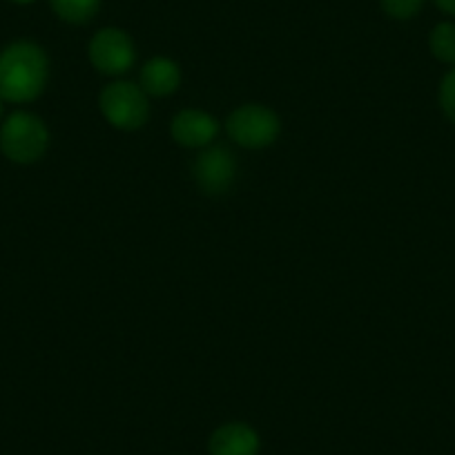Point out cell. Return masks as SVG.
I'll return each mask as SVG.
<instances>
[{"instance_id":"1","label":"cell","mask_w":455,"mask_h":455,"mask_svg":"<svg viewBox=\"0 0 455 455\" xmlns=\"http://www.w3.org/2000/svg\"><path fill=\"white\" fill-rule=\"evenodd\" d=\"M50 60L45 52L29 41H16L0 52V99L29 103L45 90Z\"/></svg>"},{"instance_id":"2","label":"cell","mask_w":455,"mask_h":455,"mask_svg":"<svg viewBox=\"0 0 455 455\" xmlns=\"http://www.w3.org/2000/svg\"><path fill=\"white\" fill-rule=\"evenodd\" d=\"M50 148V132L36 114L14 112L0 128V150L14 164H36Z\"/></svg>"},{"instance_id":"3","label":"cell","mask_w":455,"mask_h":455,"mask_svg":"<svg viewBox=\"0 0 455 455\" xmlns=\"http://www.w3.org/2000/svg\"><path fill=\"white\" fill-rule=\"evenodd\" d=\"M99 108L103 112L105 121L116 130L132 132L146 125L150 116V103L148 94L141 85H134L130 81H114L100 92Z\"/></svg>"},{"instance_id":"4","label":"cell","mask_w":455,"mask_h":455,"mask_svg":"<svg viewBox=\"0 0 455 455\" xmlns=\"http://www.w3.org/2000/svg\"><path fill=\"white\" fill-rule=\"evenodd\" d=\"M226 130L230 139L242 148L261 150L277 141L279 132H282V121L270 108L248 103L228 116Z\"/></svg>"},{"instance_id":"5","label":"cell","mask_w":455,"mask_h":455,"mask_svg":"<svg viewBox=\"0 0 455 455\" xmlns=\"http://www.w3.org/2000/svg\"><path fill=\"white\" fill-rule=\"evenodd\" d=\"M90 60L96 68V72L108 74V76H121L137 60L132 38L124 29H100L90 41Z\"/></svg>"},{"instance_id":"6","label":"cell","mask_w":455,"mask_h":455,"mask_svg":"<svg viewBox=\"0 0 455 455\" xmlns=\"http://www.w3.org/2000/svg\"><path fill=\"white\" fill-rule=\"evenodd\" d=\"M192 177L205 195H226L237 179V159L228 148L208 146L192 164Z\"/></svg>"},{"instance_id":"7","label":"cell","mask_w":455,"mask_h":455,"mask_svg":"<svg viewBox=\"0 0 455 455\" xmlns=\"http://www.w3.org/2000/svg\"><path fill=\"white\" fill-rule=\"evenodd\" d=\"M219 132V124L212 114L204 109H183L170 124V134L183 148H208Z\"/></svg>"},{"instance_id":"8","label":"cell","mask_w":455,"mask_h":455,"mask_svg":"<svg viewBox=\"0 0 455 455\" xmlns=\"http://www.w3.org/2000/svg\"><path fill=\"white\" fill-rule=\"evenodd\" d=\"M210 455H257L259 435L243 422H230L219 427L210 437Z\"/></svg>"},{"instance_id":"9","label":"cell","mask_w":455,"mask_h":455,"mask_svg":"<svg viewBox=\"0 0 455 455\" xmlns=\"http://www.w3.org/2000/svg\"><path fill=\"white\" fill-rule=\"evenodd\" d=\"M181 85V69L165 56L150 59L141 69V90L148 96H170Z\"/></svg>"},{"instance_id":"10","label":"cell","mask_w":455,"mask_h":455,"mask_svg":"<svg viewBox=\"0 0 455 455\" xmlns=\"http://www.w3.org/2000/svg\"><path fill=\"white\" fill-rule=\"evenodd\" d=\"M50 5L65 23L83 25L99 14L100 0H50Z\"/></svg>"},{"instance_id":"11","label":"cell","mask_w":455,"mask_h":455,"mask_svg":"<svg viewBox=\"0 0 455 455\" xmlns=\"http://www.w3.org/2000/svg\"><path fill=\"white\" fill-rule=\"evenodd\" d=\"M431 52L442 63L455 65V25L440 23L431 32Z\"/></svg>"},{"instance_id":"12","label":"cell","mask_w":455,"mask_h":455,"mask_svg":"<svg viewBox=\"0 0 455 455\" xmlns=\"http://www.w3.org/2000/svg\"><path fill=\"white\" fill-rule=\"evenodd\" d=\"M379 3H382V10L388 16L404 20L418 14L424 0H379Z\"/></svg>"},{"instance_id":"13","label":"cell","mask_w":455,"mask_h":455,"mask_svg":"<svg viewBox=\"0 0 455 455\" xmlns=\"http://www.w3.org/2000/svg\"><path fill=\"white\" fill-rule=\"evenodd\" d=\"M440 105L444 114L455 124V68L442 78L440 83Z\"/></svg>"},{"instance_id":"14","label":"cell","mask_w":455,"mask_h":455,"mask_svg":"<svg viewBox=\"0 0 455 455\" xmlns=\"http://www.w3.org/2000/svg\"><path fill=\"white\" fill-rule=\"evenodd\" d=\"M435 3H437V7H440L442 12L455 16V0H435Z\"/></svg>"},{"instance_id":"15","label":"cell","mask_w":455,"mask_h":455,"mask_svg":"<svg viewBox=\"0 0 455 455\" xmlns=\"http://www.w3.org/2000/svg\"><path fill=\"white\" fill-rule=\"evenodd\" d=\"M12 3H19V5H28V3H34V0H12Z\"/></svg>"},{"instance_id":"16","label":"cell","mask_w":455,"mask_h":455,"mask_svg":"<svg viewBox=\"0 0 455 455\" xmlns=\"http://www.w3.org/2000/svg\"><path fill=\"white\" fill-rule=\"evenodd\" d=\"M3 114H5V108H3V99H0V119H3Z\"/></svg>"}]
</instances>
